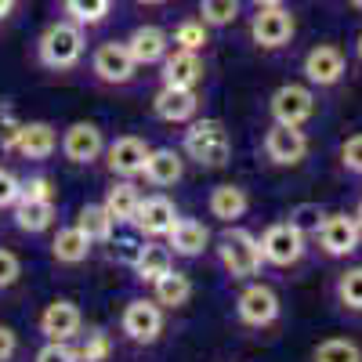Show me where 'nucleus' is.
<instances>
[{
	"mask_svg": "<svg viewBox=\"0 0 362 362\" xmlns=\"http://www.w3.org/2000/svg\"><path fill=\"white\" fill-rule=\"evenodd\" d=\"M37 54L47 69H73L83 58V25H76L73 18L69 22H51L40 33Z\"/></svg>",
	"mask_w": 362,
	"mask_h": 362,
	"instance_id": "obj_1",
	"label": "nucleus"
},
{
	"mask_svg": "<svg viewBox=\"0 0 362 362\" xmlns=\"http://www.w3.org/2000/svg\"><path fill=\"white\" fill-rule=\"evenodd\" d=\"M185 156L199 167H225L232 156V138L218 119H196L185 134Z\"/></svg>",
	"mask_w": 362,
	"mask_h": 362,
	"instance_id": "obj_2",
	"label": "nucleus"
},
{
	"mask_svg": "<svg viewBox=\"0 0 362 362\" xmlns=\"http://www.w3.org/2000/svg\"><path fill=\"white\" fill-rule=\"evenodd\" d=\"M218 261H221V268L228 272L232 279H250V276H257V268H261L264 257H261V243L250 232L228 228L218 239Z\"/></svg>",
	"mask_w": 362,
	"mask_h": 362,
	"instance_id": "obj_3",
	"label": "nucleus"
},
{
	"mask_svg": "<svg viewBox=\"0 0 362 362\" xmlns=\"http://www.w3.org/2000/svg\"><path fill=\"white\" fill-rule=\"evenodd\" d=\"M257 243H261V257L268 264H279V268H290V264H297L300 257H305V232H300L293 221L268 225Z\"/></svg>",
	"mask_w": 362,
	"mask_h": 362,
	"instance_id": "obj_4",
	"label": "nucleus"
},
{
	"mask_svg": "<svg viewBox=\"0 0 362 362\" xmlns=\"http://www.w3.org/2000/svg\"><path fill=\"white\" fill-rule=\"evenodd\" d=\"M272 116H276V124L305 127L315 116V95L305 83H283L276 95H272Z\"/></svg>",
	"mask_w": 362,
	"mask_h": 362,
	"instance_id": "obj_5",
	"label": "nucleus"
},
{
	"mask_svg": "<svg viewBox=\"0 0 362 362\" xmlns=\"http://www.w3.org/2000/svg\"><path fill=\"white\" fill-rule=\"evenodd\" d=\"M90 69H95V76L102 83H131L138 62H134L127 40H105V44H98L95 58H90Z\"/></svg>",
	"mask_w": 362,
	"mask_h": 362,
	"instance_id": "obj_6",
	"label": "nucleus"
},
{
	"mask_svg": "<svg viewBox=\"0 0 362 362\" xmlns=\"http://www.w3.org/2000/svg\"><path fill=\"white\" fill-rule=\"evenodd\" d=\"M297 33V22L286 8H257L254 22H250V37L257 47L264 51H276V47H286Z\"/></svg>",
	"mask_w": 362,
	"mask_h": 362,
	"instance_id": "obj_7",
	"label": "nucleus"
},
{
	"mask_svg": "<svg viewBox=\"0 0 362 362\" xmlns=\"http://www.w3.org/2000/svg\"><path fill=\"white\" fill-rule=\"evenodd\" d=\"M319 247L329 257H348L358 250V239H362V225L351 214H326L319 225Z\"/></svg>",
	"mask_w": 362,
	"mask_h": 362,
	"instance_id": "obj_8",
	"label": "nucleus"
},
{
	"mask_svg": "<svg viewBox=\"0 0 362 362\" xmlns=\"http://www.w3.org/2000/svg\"><path fill=\"white\" fill-rule=\"evenodd\" d=\"M124 334L134 344H153L163 334V312L156 300H127L124 308Z\"/></svg>",
	"mask_w": 362,
	"mask_h": 362,
	"instance_id": "obj_9",
	"label": "nucleus"
},
{
	"mask_svg": "<svg viewBox=\"0 0 362 362\" xmlns=\"http://www.w3.org/2000/svg\"><path fill=\"white\" fill-rule=\"evenodd\" d=\"M264 153H268L272 163H279V167H297L300 160L308 156V138H305L300 127L276 124L264 134Z\"/></svg>",
	"mask_w": 362,
	"mask_h": 362,
	"instance_id": "obj_10",
	"label": "nucleus"
},
{
	"mask_svg": "<svg viewBox=\"0 0 362 362\" xmlns=\"http://www.w3.org/2000/svg\"><path fill=\"white\" fill-rule=\"evenodd\" d=\"M235 312H239V319H243L247 326H272L279 319V297H276L272 286L254 283V286H247L243 293H239Z\"/></svg>",
	"mask_w": 362,
	"mask_h": 362,
	"instance_id": "obj_11",
	"label": "nucleus"
},
{
	"mask_svg": "<svg viewBox=\"0 0 362 362\" xmlns=\"http://www.w3.org/2000/svg\"><path fill=\"white\" fill-rule=\"evenodd\" d=\"M305 76L315 87H334L344 76V51L337 44H315L305 54Z\"/></svg>",
	"mask_w": 362,
	"mask_h": 362,
	"instance_id": "obj_12",
	"label": "nucleus"
},
{
	"mask_svg": "<svg viewBox=\"0 0 362 362\" xmlns=\"http://www.w3.org/2000/svg\"><path fill=\"white\" fill-rule=\"evenodd\" d=\"M174 221H177L174 203H170L167 196H148V199H141V203H138L134 221H131V225H138V232H141V235H148V239H160V235H170Z\"/></svg>",
	"mask_w": 362,
	"mask_h": 362,
	"instance_id": "obj_13",
	"label": "nucleus"
},
{
	"mask_svg": "<svg viewBox=\"0 0 362 362\" xmlns=\"http://www.w3.org/2000/svg\"><path fill=\"white\" fill-rule=\"evenodd\" d=\"M148 148L141 138H134V134H124V138H116L109 148H105V163H109V170L112 174H119V177H134V174H141L145 170V160H148Z\"/></svg>",
	"mask_w": 362,
	"mask_h": 362,
	"instance_id": "obj_14",
	"label": "nucleus"
},
{
	"mask_svg": "<svg viewBox=\"0 0 362 362\" xmlns=\"http://www.w3.org/2000/svg\"><path fill=\"white\" fill-rule=\"evenodd\" d=\"M62 153L69 163H95L105 153V138L95 124H73L62 134Z\"/></svg>",
	"mask_w": 362,
	"mask_h": 362,
	"instance_id": "obj_15",
	"label": "nucleus"
},
{
	"mask_svg": "<svg viewBox=\"0 0 362 362\" xmlns=\"http://www.w3.org/2000/svg\"><path fill=\"white\" fill-rule=\"evenodd\" d=\"M199 109V98H196V90L189 87H167L153 98V112L163 119V124H189V119L196 116Z\"/></svg>",
	"mask_w": 362,
	"mask_h": 362,
	"instance_id": "obj_16",
	"label": "nucleus"
},
{
	"mask_svg": "<svg viewBox=\"0 0 362 362\" xmlns=\"http://www.w3.org/2000/svg\"><path fill=\"white\" fill-rule=\"evenodd\" d=\"M80 308L73 305V300H54V305L44 308L40 315V329L47 341H73L80 334Z\"/></svg>",
	"mask_w": 362,
	"mask_h": 362,
	"instance_id": "obj_17",
	"label": "nucleus"
},
{
	"mask_svg": "<svg viewBox=\"0 0 362 362\" xmlns=\"http://www.w3.org/2000/svg\"><path fill=\"white\" fill-rule=\"evenodd\" d=\"M58 148V134L51 124L44 119H33V124H22L18 127V138H15V153L25 156V160H47Z\"/></svg>",
	"mask_w": 362,
	"mask_h": 362,
	"instance_id": "obj_18",
	"label": "nucleus"
},
{
	"mask_svg": "<svg viewBox=\"0 0 362 362\" xmlns=\"http://www.w3.org/2000/svg\"><path fill=\"white\" fill-rule=\"evenodd\" d=\"M199 80H203V58L196 51L174 47V54L163 58V83L167 87H189V90H196Z\"/></svg>",
	"mask_w": 362,
	"mask_h": 362,
	"instance_id": "obj_19",
	"label": "nucleus"
},
{
	"mask_svg": "<svg viewBox=\"0 0 362 362\" xmlns=\"http://www.w3.org/2000/svg\"><path fill=\"white\" fill-rule=\"evenodd\" d=\"M127 47H131L138 66H156V62H163V58H167L170 40H167V33H163L160 25H138L134 33L127 37Z\"/></svg>",
	"mask_w": 362,
	"mask_h": 362,
	"instance_id": "obj_20",
	"label": "nucleus"
},
{
	"mask_svg": "<svg viewBox=\"0 0 362 362\" xmlns=\"http://www.w3.org/2000/svg\"><path fill=\"white\" fill-rule=\"evenodd\" d=\"M167 239H170L174 254H181V257H199V254L210 247V228H206L203 221H192V218H177Z\"/></svg>",
	"mask_w": 362,
	"mask_h": 362,
	"instance_id": "obj_21",
	"label": "nucleus"
},
{
	"mask_svg": "<svg viewBox=\"0 0 362 362\" xmlns=\"http://www.w3.org/2000/svg\"><path fill=\"white\" fill-rule=\"evenodd\" d=\"M15 210V225L22 232H44L54 221V199H33V196H18Z\"/></svg>",
	"mask_w": 362,
	"mask_h": 362,
	"instance_id": "obj_22",
	"label": "nucleus"
},
{
	"mask_svg": "<svg viewBox=\"0 0 362 362\" xmlns=\"http://www.w3.org/2000/svg\"><path fill=\"white\" fill-rule=\"evenodd\" d=\"M250 210V196L247 189H239V185H218L214 192H210V214H214L218 221H239Z\"/></svg>",
	"mask_w": 362,
	"mask_h": 362,
	"instance_id": "obj_23",
	"label": "nucleus"
},
{
	"mask_svg": "<svg viewBox=\"0 0 362 362\" xmlns=\"http://www.w3.org/2000/svg\"><path fill=\"white\" fill-rule=\"evenodd\" d=\"M181 170H185V163H181V156L174 153V148H153L145 160V177L153 181V185H174V181H181Z\"/></svg>",
	"mask_w": 362,
	"mask_h": 362,
	"instance_id": "obj_24",
	"label": "nucleus"
},
{
	"mask_svg": "<svg viewBox=\"0 0 362 362\" xmlns=\"http://www.w3.org/2000/svg\"><path fill=\"white\" fill-rule=\"evenodd\" d=\"M153 286H156V305H163V308H181V305H189V297H192V279L185 272H174V268L163 272Z\"/></svg>",
	"mask_w": 362,
	"mask_h": 362,
	"instance_id": "obj_25",
	"label": "nucleus"
},
{
	"mask_svg": "<svg viewBox=\"0 0 362 362\" xmlns=\"http://www.w3.org/2000/svg\"><path fill=\"white\" fill-rule=\"evenodd\" d=\"M51 254H54L58 264H80L90 254V239L76 225L73 228H62V232L54 235V243H51Z\"/></svg>",
	"mask_w": 362,
	"mask_h": 362,
	"instance_id": "obj_26",
	"label": "nucleus"
},
{
	"mask_svg": "<svg viewBox=\"0 0 362 362\" xmlns=\"http://www.w3.org/2000/svg\"><path fill=\"white\" fill-rule=\"evenodd\" d=\"M112 214L105 210V203H90L80 210V218H76V228L90 239V243H105V239H112Z\"/></svg>",
	"mask_w": 362,
	"mask_h": 362,
	"instance_id": "obj_27",
	"label": "nucleus"
},
{
	"mask_svg": "<svg viewBox=\"0 0 362 362\" xmlns=\"http://www.w3.org/2000/svg\"><path fill=\"white\" fill-rule=\"evenodd\" d=\"M138 203H141V196H138V189L131 185V181H116V185L109 189V196H105V210L112 214V221H134Z\"/></svg>",
	"mask_w": 362,
	"mask_h": 362,
	"instance_id": "obj_28",
	"label": "nucleus"
},
{
	"mask_svg": "<svg viewBox=\"0 0 362 362\" xmlns=\"http://www.w3.org/2000/svg\"><path fill=\"white\" fill-rule=\"evenodd\" d=\"M134 272H138L141 283H156L163 272H170V247H156V243L141 247V254L134 261Z\"/></svg>",
	"mask_w": 362,
	"mask_h": 362,
	"instance_id": "obj_29",
	"label": "nucleus"
},
{
	"mask_svg": "<svg viewBox=\"0 0 362 362\" xmlns=\"http://www.w3.org/2000/svg\"><path fill=\"white\" fill-rule=\"evenodd\" d=\"M112 11V0H66V15L76 25H98Z\"/></svg>",
	"mask_w": 362,
	"mask_h": 362,
	"instance_id": "obj_30",
	"label": "nucleus"
},
{
	"mask_svg": "<svg viewBox=\"0 0 362 362\" xmlns=\"http://www.w3.org/2000/svg\"><path fill=\"white\" fill-rule=\"evenodd\" d=\"M239 8H243V0H199V15L206 25H232L239 18Z\"/></svg>",
	"mask_w": 362,
	"mask_h": 362,
	"instance_id": "obj_31",
	"label": "nucleus"
},
{
	"mask_svg": "<svg viewBox=\"0 0 362 362\" xmlns=\"http://www.w3.org/2000/svg\"><path fill=\"white\" fill-rule=\"evenodd\" d=\"M315 362H362V351L348 337H329L315 348Z\"/></svg>",
	"mask_w": 362,
	"mask_h": 362,
	"instance_id": "obj_32",
	"label": "nucleus"
},
{
	"mask_svg": "<svg viewBox=\"0 0 362 362\" xmlns=\"http://www.w3.org/2000/svg\"><path fill=\"white\" fill-rule=\"evenodd\" d=\"M174 44L181 47V51H203L206 47V22L203 18H189V22H181L177 29H174Z\"/></svg>",
	"mask_w": 362,
	"mask_h": 362,
	"instance_id": "obj_33",
	"label": "nucleus"
},
{
	"mask_svg": "<svg viewBox=\"0 0 362 362\" xmlns=\"http://www.w3.org/2000/svg\"><path fill=\"white\" fill-rule=\"evenodd\" d=\"M337 297L344 300L348 308L362 312V268H348L344 276L337 279Z\"/></svg>",
	"mask_w": 362,
	"mask_h": 362,
	"instance_id": "obj_34",
	"label": "nucleus"
},
{
	"mask_svg": "<svg viewBox=\"0 0 362 362\" xmlns=\"http://www.w3.org/2000/svg\"><path fill=\"white\" fill-rule=\"evenodd\" d=\"M109 337L102 334V329H95V334H87L83 348H80V362H105L109 358Z\"/></svg>",
	"mask_w": 362,
	"mask_h": 362,
	"instance_id": "obj_35",
	"label": "nucleus"
},
{
	"mask_svg": "<svg viewBox=\"0 0 362 362\" xmlns=\"http://www.w3.org/2000/svg\"><path fill=\"white\" fill-rule=\"evenodd\" d=\"M322 210H319V203H300L293 214H290V221L300 228V232H319V225H322Z\"/></svg>",
	"mask_w": 362,
	"mask_h": 362,
	"instance_id": "obj_36",
	"label": "nucleus"
},
{
	"mask_svg": "<svg viewBox=\"0 0 362 362\" xmlns=\"http://www.w3.org/2000/svg\"><path fill=\"white\" fill-rule=\"evenodd\" d=\"M37 362H80V351H73L66 341H47L37 351Z\"/></svg>",
	"mask_w": 362,
	"mask_h": 362,
	"instance_id": "obj_37",
	"label": "nucleus"
},
{
	"mask_svg": "<svg viewBox=\"0 0 362 362\" xmlns=\"http://www.w3.org/2000/svg\"><path fill=\"white\" fill-rule=\"evenodd\" d=\"M341 163L355 174H362V134H351L344 145H341Z\"/></svg>",
	"mask_w": 362,
	"mask_h": 362,
	"instance_id": "obj_38",
	"label": "nucleus"
},
{
	"mask_svg": "<svg viewBox=\"0 0 362 362\" xmlns=\"http://www.w3.org/2000/svg\"><path fill=\"white\" fill-rule=\"evenodd\" d=\"M22 196V181L11 170H0V206H15Z\"/></svg>",
	"mask_w": 362,
	"mask_h": 362,
	"instance_id": "obj_39",
	"label": "nucleus"
},
{
	"mask_svg": "<svg viewBox=\"0 0 362 362\" xmlns=\"http://www.w3.org/2000/svg\"><path fill=\"white\" fill-rule=\"evenodd\" d=\"M18 276H22V264H18V257H15L11 250H4V247H0V290H4V286H11Z\"/></svg>",
	"mask_w": 362,
	"mask_h": 362,
	"instance_id": "obj_40",
	"label": "nucleus"
},
{
	"mask_svg": "<svg viewBox=\"0 0 362 362\" xmlns=\"http://www.w3.org/2000/svg\"><path fill=\"white\" fill-rule=\"evenodd\" d=\"M22 196H33V199H54V189L47 177H29L22 181Z\"/></svg>",
	"mask_w": 362,
	"mask_h": 362,
	"instance_id": "obj_41",
	"label": "nucleus"
},
{
	"mask_svg": "<svg viewBox=\"0 0 362 362\" xmlns=\"http://www.w3.org/2000/svg\"><path fill=\"white\" fill-rule=\"evenodd\" d=\"M18 119L11 116V112H4L0 116V148H15V138H18Z\"/></svg>",
	"mask_w": 362,
	"mask_h": 362,
	"instance_id": "obj_42",
	"label": "nucleus"
},
{
	"mask_svg": "<svg viewBox=\"0 0 362 362\" xmlns=\"http://www.w3.org/2000/svg\"><path fill=\"white\" fill-rule=\"evenodd\" d=\"M112 254L119 257V261H138V254H141V247L134 243V239H116V243H112Z\"/></svg>",
	"mask_w": 362,
	"mask_h": 362,
	"instance_id": "obj_43",
	"label": "nucleus"
},
{
	"mask_svg": "<svg viewBox=\"0 0 362 362\" xmlns=\"http://www.w3.org/2000/svg\"><path fill=\"white\" fill-rule=\"evenodd\" d=\"M18 348V337H15V329L11 326H0V362H8Z\"/></svg>",
	"mask_w": 362,
	"mask_h": 362,
	"instance_id": "obj_44",
	"label": "nucleus"
},
{
	"mask_svg": "<svg viewBox=\"0 0 362 362\" xmlns=\"http://www.w3.org/2000/svg\"><path fill=\"white\" fill-rule=\"evenodd\" d=\"M11 11H15V0H0V22H4Z\"/></svg>",
	"mask_w": 362,
	"mask_h": 362,
	"instance_id": "obj_45",
	"label": "nucleus"
},
{
	"mask_svg": "<svg viewBox=\"0 0 362 362\" xmlns=\"http://www.w3.org/2000/svg\"><path fill=\"white\" fill-rule=\"evenodd\" d=\"M254 4H257V8H283L286 0H254Z\"/></svg>",
	"mask_w": 362,
	"mask_h": 362,
	"instance_id": "obj_46",
	"label": "nucleus"
},
{
	"mask_svg": "<svg viewBox=\"0 0 362 362\" xmlns=\"http://www.w3.org/2000/svg\"><path fill=\"white\" fill-rule=\"evenodd\" d=\"M138 4H145V8H153V4H167V0H138Z\"/></svg>",
	"mask_w": 362,
	"mask_h": 362,
	"instance_id": "obj_47",
	"label": "nucleus"
},
{
	"mask_svg": "<svg viewBox=\"0 0 362 362\" xmlns=\"http://www.w3.org/2000/svg\"><path fill=\"white\" fill-rule=\"evenodd\" d=\"M355 221H358V225H362V203H358V214H355Z\"/></svg>",
	"mask_w": 362,
	"mask_h": 362,
	"instance_id": "obj_48",
	"label": "nucleus"
},
{
	"mask_svg": "<svg viewBox=\"0 0 362 362\" xmlns=\"http://www.w3.org/2000/svg\"><path fill=\"white\" fill-rule=\"evenodd\" d=\"M355 51H358V58H362V37H358V44H355Z\"/></svg>",
	"mask_w": 362,
	"mask_h": 362,
	"instance_id": "obj_49",
	"label": "nucleus"
},
{
	"mask_svg": "<svg viewBox=\"0 0 362 362\" xmlns=\"http://www.w3.org/2000/svg\"><path fill=\"white\" fill-rule=\"evenodd\" d=\"M351 8H358V11H362V0H351Z\"/></svg>",
	"mask_w": 362,
	"mask_h": 362,
	"instance_id": "obj_50",
	"label": "nucleus"
}]
</instances>
